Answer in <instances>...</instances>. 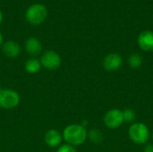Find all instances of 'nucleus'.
<instances>
[{"mask_svg": "<svg viewBox=\"0 0 153 152\" xmlns=\"http://www.w3.org/2000/svg\"><path fill=\"white\" fill-rule=\"evenodd\" d=\"M62 136L67 144L72 146H79L85 142L88 137V132L82 125L74 124L65 128Z\"/></svg>", "mask_w": 153, "mask_h": 152, "instance_id": "f257e3e1", "label": "nucleus"}, {"mask_svg": "<svg viewBox=\"0 0 153 152\" xmlns=\"http://www.w3.org/2000/svg\"><path fill=\"white\" fill-rule=\"evenodd\" d=\"M48 16V10L42 4L36 3L28 7L25 13L27 22L31 25L41 24Z\"/></svg>", "mask_w": 153, "mask_h": 152, "instance_id": "f03ea898", "label": "nucleus"}, {"mask_svg": "<svg viewBox=\"0 0 153 152\" xmlns=\"http://www.w3.org/2000/svg\"><path fill=\"white\" fill-rule=\"evenodd\" d=\"M128 136L135 144H145L150 138V131L143 123H134L129 127Z\"/></svg>", "mask_w": 153, "mask_h": 152, "instance_id": "7ed1b4c3", "label": "nucleus"}, {"mask_svg": "<svg viewBox=\"0 0 153 152\" xmlns=\"http://www.w3.org/2000/svg\"><path fill=\"white\" fill-rule=\"evenodd\" d=\"M20 103L19 94L11 89H2L0 90V108L4 109H13Z\"/></svg>", "mask_w": 153, "mask_h": 152, "instance_id": "20e7f679", "label": "nucleus"}, {"mask_svg": "<svg viewBox=\"0 0 153 152\" xmlns=\"http://www.w3.org/2000/svg\"><path fill=\"white\" fill-rule=\"evenodd\" d=\"M104 124L109 129H117L120 127L124 122L123 111L117 108L108 110L104 116Z\"/></svg>", "mask_w": 153, "mask_h": 152, "instance_id": "39448f33", "label": "nucleus"}, {"mask_svg": "<svg viewBox=\"0 0 153 152\" xmlns=\"http://www.w3.org/2000/svg\"><path fill=\"white\" fill-rule=\"evenodd\" d=\"M41 65L48 70H56L61 65V56L54 50H48L40 57Z\"/></svg>", "mask_w": 153, "mask_h": 152, "instance_id": "423d86ee", "label": "nucleus"}, {"mask_svg": "<svg viewBox=\"0 0 153 152\" xmlns=\"http://www.w3.org/2000/svg\"><path fill=\"white\" fill-rule=\"evenodd\" d=\"M123 65V58L117 53L108 54L103 60V67L108 72L118 70Z\"/></svg>", "mask_w": 153, "mask_h": 152, "instance_id": "0eeeda50", "label": "nucleus"}, {"mask_svg": "<svg viewBox=\"0 0 153 152\" xmlns=\"http://www.w3.org/2000/svg\"><path fill=\"white\" fill-rule=\"evenodd\" d=\"M139 47L143 51H153V32L152 30H143L137 39Z\"/></svg>", "mask_w": 153, "mask_h": 152, "instance_id": "6e6552de", "label": "nucleus"}, {"mask_svg": "<svg viewBox=\"0 0 153 152\" xmlns=\"http://www.w3.org/2000/svg\"><path fill=\"white\" fill-rule=\"evenodd\" d=\"M46 144L50 148H56L59 146L63 141L62 134L56 129H50L48 130L44 137Z\"/></svg>", "mask_w": 153, "mask_h": 152, "instance_id": "1a4fd4ad", "label": "nucleus"}, {"mask_svg": "<svg viewBox=\"0 0 153 152\" xmlns=\"http://www.w3.org/2000/svg\"><path fill=\"white\" fill-rule=\"evenodd\" d=\"M2 50L5 56L9 58H15L21 53V46L13 40H9L3 44Z\"/></svg>", "mask_w": 153, "mask_h": 152, "instance_id": "9d476101", "label": "nucleus"}, {"mask_svg": "<svg viewBox=\"0 0 153 152\" xmlns=\"http://www.w3.org/2000/svg\"><path fill=\"white\" fill-rule=\"evenodd\" d=\"M25 50L26 53L30 56H36L40 54L42 50V44L34 37L29 38L25 42Z\"/></svg>", "mask_w": 153, "mask_h": 152, "instance_id": "9b49d317", "label": "nucleus"}, {"mask_svg": "<svg viewBox=\"0 0 153 152\" xmlns=\"http://www.w3.org/2000/svg\"><path fill=\"white\" fill-rule=\"evenodd\" d=\"M41 64L40 61L38 60L37 58H30L28 59L24 65L25 70L27 73H30V74H35L37 73H39L41 69Z\"/></svg>", "mask_w": 153, "mask_h": 152, "instance_id": "f8f14e48", "label": "nucleus"}, {"mask_svg": "<svg viewBox=\"0 0 153 152\" xmlns=\"http://www.w3.org/2000/svg\"><path fill=\"white\" fill-rule=\"evenodd\" d=\"M87 138H89L91 142L95 144H100L103 142L104 136H103V133L99 129H91L88 133Z\"/></svg>", "mask_w": 153, "mask_h": 152, "instance_id": "ddd939ff", "label": "nucleus"}, {"mask_svg": "<svg viewBox=\"0 0 153 152\" xmlns=\"http://www.w3.org/2000/svg\"><path fill=\"white\" fill-rule=\"evenodd\" d=\"M143 56H140L139 54H132L129 57H128V65H130L131 68L133 69H136L139 68L142 65H143Z\"/></svg>", "mask_w": 153, "mask_h": 152, "instance_id": "4468645a", "label": "nucleus"}, {"mask_svg": "<svg viewBox=\"0 0 153 152\" xmlns=\"http://www.w3.org/2000/svg\"><path fill=\"white\" fill-rule=\"evenodd\" d=\"M124 122L126 123H133L135 120V112L131 108H126L123 111Z\"/></svg>", "mask_w": 153, "mask_h": 152, "instance_id": "2eb2a0df", "label": "nucleus"}, {"mask_svg": "<svg viewBox=\"0 0 153 152\" xmlns=\"http://www.w3.org/2000/svg\"><path fill=\"white\" fill-rule=\"evenodd\" d=\"M56 152H77L76 149L74 148V146H72L70 144H64V145H61L57 151Z\"/></svg>", "mask_w": 153, "mask_h": 152, "instance_id": "dca6fc26", "label": "nucleus"}, {"mask_svg": "<svg viewBox=\"0 0 153 152\" xmlns=\"http://www.w3.org/2000/svg\"><path fill=\"white\" fill-rule=\"evenodd\" d=\"M143 152H153V144H147L145 145Z\"/></svg>", "mask_w": 153, "mask_h": 152, "instance_id": "f3484780", "label": "nucleus"}, {"mask_svg": "<svg viewBox=\"0 0 153 152\" xmlns=\"http://www.w3.org/2000/svg\"><path fill=\"white\" fill-rule=\"evenodd\" d=\"M3 40H4V38H3V35H2V33L0 32V47L3 46Z\"/></svg>", "mask_w": 153, "mask_h": 152, "instance_id": "a211bd4d", "label": "nucleus"}, {"mask_svg": "<svg viewBox=\"0 0 153 152\" xmlns=\"http://www.w3.org/2000/svg\"><path fill=\"white\" fill-rule=\"evenodd\" d=\"M3 18H4V16H3V13H2V12L0 10V25H1V23L3 22Z\"/></svg>", "mask_w": 153, "mask_h": 152, "instance_id": "6ab92c4d", "label": "nucleus"}, {"mask_svg": "<svg viewBox=\"0 0 153 152\" xmlns=\"http://www.w3.org/2000/svg\"><path fill=\"white\" fill-rule=\"evenodd\" d=\"M2 90V88H1V86H0V90Z\"/></svg>", "mask_w": 153, "mask_h": 152, "instance_id": "aec40b11", "label": "nucleus"}, {"mask_svg": "<svg viewBox=\"0 0 153 152\" xmlns=\"http://www.w3.org/2000/svg\"><path fill=\"white\" fill-rule=\"evenodd\" d=\"M152 140H153V131H152Z\"/></svg>", "mask_w": 153, "mask_h": 152, "instance_id": "412c9836", "label": "nucleus"}]
</instances>
